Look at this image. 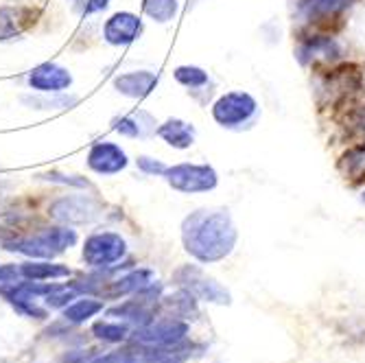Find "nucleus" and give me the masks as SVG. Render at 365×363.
<instances>
[{
  "instance_id": "423d86ee",
  "label": "nucleus",
  "mask_w": 365,
  "mask_h": 363,
  "mask_svg": "<svg viewBox=\"0 0 365 363\" xmlns=\"http://www.w3.org/2000/svg\"><path fill=\"white\" fill-rule=\"evenodd\" d=\"M175 282L190 291L195 298L215 302V305H230V293L225 287H221L215 278L206 276L197 265H184L175 272Z\"/></svg>"
},
{
  "instance_id": "f03ea898",
  "label": "nucleus",
  "mask_w": 365,
  "mask_h": 363,
  "mask_svg": "<svg viewBox=\"0 0 365 363\" xmlns=\"http://www.w3.org/2000/svg\"><path fill=\"white\" fill-rule=\"evenodd\" d=\"M77 243V232L71 230L68 225H53V227H44L38 235L33 237H22V239H11L5 241V250L9 252H18L24 256H33V258H53L61 252H66L68 247H73Z\"/></svg>"
},
{
  "instance_id": "4468645a",
  "label": "nucleus",
  "mask_w": 365,
  "mask_h": 363,
  "mask_svg": "<svg viewBox=\"0 0 365 363\" xmlns=\"http://www.w3.org/2000/svg\"><path fill=\"white\" fill-rule=\"evenodd\" d=\"M158 75L151 71H134V73H125L114 79V88L118 94L129 96V98H145L149 96L155 86H158Z\"/></svg>"
},
{
  "instance_id": "dca6fc26",
  "label": "nucleus",
  "mask_w": 365,
  "mask_h": 363,
  "mask_svg": "<svg viewBox=\"0 0 365 363\" xmlns=\"http://www.w3.org/2000/svg\"><path fill=\"white\" fill-rule=\"evenodd\" d=\"M112 125H114V131H118V134L125 138H147V136L155 134V129H158L153 116L145 110L120 116Z\"/></svg>"
},
{
  "instance_id": "2f4dec72",
  "label": "nucleus",
  "mask_w": 365,
  "mask_h": 363,
  "mask_svg": "<svg viewBox=\"0 0 365 363\" xmlns=\"http://www.w3.org/2000/svg\"><path fill=\"white\" fill-rule=\"evenodd\" d=\"M42 180H48V182H59V184H71V186H81V188H88V180L79 178V175H63V173H57V171H51L46 175H40Z\"/></svg>"
},
{
  "instance_id": "393cba45",
  "label": "nucleus",
  "mask_w": 365,
  "mask_h": 363,
  "mask_svg": "<svg viewBox=\"0 0 365 363\" xmlns=\"http://www.w3.org/2000/svg\"><path fill=\"white\" fill-rule=\"evenodd\" d=\"M175 79L178 83H182L184 88H190V90H197V88H206L210 83L208 79V73L197 68V66H180V68H175Z\"/></svg>"
},
{
  "instance_id": "20e7f679",
  "label": "nucleus",
  "mask_w": 365,
  "mask_h": 363,
  "mask_svg": "<svg viewBox=\"0 0 365 363\" xmlns=\"http://www.w3.org/2000/svg\"><path fill=\"white\" fill-rule=\"evenodd\" d=\"M127 252V243L116 232H94L83 243V260L90 267L108 270L123 260Z\"/></svg>"
},
{
  "instance_id": "473e14b6",
  "label": "nucleus",
  "mask_w": 365,
  "mask_h": 363,
  "mask_svg": "<svg viewBox=\"0 0 365 363\" xmlns=\"http://www.w3.org/2000/svg\"><path fill=\"white\" fill-rule=\"evenodd\" d=\"M20 267L16 265H0V282H16L20 278Z\"/></svg>"
},
{
  "instance_id": "5701e85b",
  "label": "nucleus",
  "mask_w": 365,
  "mask_h": 363,
  "mask_svg": "<svg viewBox=\"0 0 365 363\" xmlns=\"http://www.w3.org/2000/svg\"><path fill=\"white\" fill-rule=\"evenodd\" d=\"M178 0H143V11L160 24L171 22L178 16Z\"/></svg>"
},
{
  "instance_id": "c85d7f7f",
  "label": "nucleus",
  "mask_w": 365,
  "mask_h": 363,
  "mask_svg": "<svg viewBox=\"0 0 365 363\" xmlns=\"http://www.w3.org/2000/svg\"><path fill=\"white\" fill-rule=\"evenodd\" d=\"M79 291L75 287H55L48 295H46V305L57 309V307H68V302L75 298Z\"/></svg>"
},
{
  "instance_id": "1a4fd4ad",
  "label": "nucleus",
  "mask_w": 365,
  "mask_h": 363,
  "mask_svg": "<svg viewBox=\"0 0 365 363\" xmlns=\"http://www.w3.org/2000/svg\"><path fill=\"white\" fill-rule=\"evenodd\" d=\"M188 333V324L182 319H162V322H151L147 326H140L136 331L134 339L143 346H153V348H167L173 344H180Z\"/></svg>"
},
{
  "instance_id": "4be33fe9",
  "label": "nucleus",
  "mask_w": 365,
  "mask_h": 363,
  "mask_svg": "<svg viewBox=\"0 0 365 363\" xmlns=\"http://www.w3.org/2000/svg\"><path fill=\"white\" fill-rule=\"evenodd\" d=\"M341 171L350 182H365V143L341 155Z\"/></svg>"
},
{
  "instance_id": "6e6552de",
  "label": "nucleus",
  "mask_w": 365,
  "mask_h": 363,
  "mask_svg": "<svg viewBox=\"0 0 365 363\" xmlns=\"http://www.w3.org/2000/svg\"><path fill=\"white\" fill-rule=\"evenodd\" d=\"M363 86L361 73L354 66H341V68L330 71V75L324 77V81L319 83V94L324 96V101L335 106L341 103L346 98L354 96Z\"/></svg>"
},
{
  "instance_id": "a211bd4d",
  "label": "nucleus",
  "mask_w": 365,
  "mask_h": 363,
  "mask_svg": "<svg viewBox=\"0 0 365 363\" xmlns=\"http://www.w3.org/2000/svg\"><path fill=\"white\" fill-rule=\"evenodd\" d=\"M151 282H153V274L149 270H136L114 282H106L101 289V295H106V298H120V295H129V293H136L149 287Z\"/></svg>"
},
{
  "instance_id": "ddd939ff",
  "label": "nucleus",
  "mask_w": 365,
  "mask_h": 363,
  "mask_svg": "<svg viewBox=\"0 0 365 363\" xmlns=\"http://www.w3.org/2000/svg\"><path fill=\"white\" fill-rule=\"evenodd\" d=\"M26 83L36 92H63L73 86V75L55 61H44L26 75Z\"/></svg>"
},
{
  "instance_id": "b1692460",
  "label": "nucleus",
  "mask_w": 365,
  "mask_h": 363,
  "mask_svg": "<svg viewBox=\"0 0 365 363\" xmlns=\"http://www.w3.org/2000/svg\"><path fill=\"white\" fill-rule=\"evenodd\" d=\"M101 309H103V302H98L94 298H83V300H77L71 307H66L63 317L68 322H73V324H81V322L90 319L92 315H96Z\"/></svg>"
},
{
  "instance_id": "a878e982",
  "label": "nucleus",
  "mask_w": 365,
  "mask_h": 363,
  "mask_svg": "<svg viewBox=\"0 0 365 363\" xmlns=\"http://www.w3.org/2000/svg\"><path fill=\"white\" fill-rule=\"evenodd\" d=\"M164 305H167L175 315H182V317H188V315H195L197 313V307H195V295L186 289L169 295V298H164Z\"/></svg>"
},
{
  "instance_id": "f3484780",
  "label": "nucleus",
  "mask_w": 365,
  "mask_h": 363,
  "mask_svg": "<svg viewBox=\"0 0 365 363\" xmlns=\"http://www.w3.org/2000/svg\"><path fill=\"white\" fill-rule=\"evenodd\" d=\"M339 55V44L328 38V36H313V38H307L302 40L300 48H297V57H300L302 63H309V61H330Z\"/></svg>"
},
{
  "instance_id": "0eeeda50",
  "label": "nucleus",
  "mask_w": 365,
  "mask_h": 363,
  "mask_svg": "<svg viewBox=\"0 0 365 363\" xmlns=\"http://www.w3.org/2000/svg\"><path fill=\"white\" fill-rule=\"evenodd\" d=\"M48 215L59 223H90L101 215V206L90 195H66L51 204Z\"/></svg>"
},
{
  "instance_id": "f257e3e1",
  "label": "nucleus",
  "mask_w": 365,
  "mask_h": 363,
  "mask_svg": "<svg viewBox=\"0 0 365 363\" xmlns=\"http://www.w3.org/2000/svg\"><path fill=\"white\" fill-rule=\"evenodd\" d=\"M182 241L199 262H217L237 245V227L225 210H197L182 223Z\"/></svg>"
},
{
  "instance_id": "c756f323",
  "label": "nucleus",
  "mask_w": 365,
  "mask_h": 363,
  "mask_svg": "<svg viewBox=\"0 0 365 363\" xmlns=\"http://www.w3.org/2000/svg\"><path fill=\"white\" fill-rule=\"evenodd\" d=\"M138 169L147 175H164V171H167L169 167H164V164L160 160H153V158H147V155H140L136 160Z\"/></svg>"
},
{
  "instance_id": "412c9836",
  "label": "nucleus",
  "mask_w": 365,
  "mask_h": 363,
  "mask_svg": "<svg viewBox=\"0 0 365 363\" xmlns=\"http://www.w3.org/2000/svg\"><path fill=\"white\" fill-rule=\"evenodd\" d=\"M20 274L26 280H51V278H66L71 276V270L66 265H57V262H24L20 265Z\"/></svg>"
},
{
  "instance_id": "cd10ccee",
  "label": "nucleus",
  "mask_w": 365,
  "mask_h": 363,
  "mask_svg": "<svg viewBox=\"0 0 365 363\" xmlns=\"http://www.w3.org/2000/svg\"><path fill=\"white\" fill-rule=\"evenodd\" d=\"M68 5L77 16L86 18L98 11H106L110 7V0H68Z\"/></svg>"
},
{
  "instance_id": "9d476101",
  "label": "nucleus",
  "mask_w": 365,
  "mask_h": 363,
  "mask_svg": "<svg viewBox=\"0 0 365 363\" xmlns=\"http://www.w3.org/2000/svg\"><path fill=\"white\" fill-rule=\"evenodd\" d=\"M86 162H88L90 171H94L98 175H116L127 169L129 158H127L125 149H120L116 143L101 140L90 147Z\"/></svg>"
},
{
  "instance_id": "f8f14e48",
  "label": "nucleus",
  "mask_w": 365,
  "mask_h": 363,
  "mask_svg": "<svg viewBox=\"0 0 365 363\" xmlns=\"http://www.w3.org/2000/svg\"><path fill=\"white\" fill-rule=\"evenodd\" d=\"M40 20V9L33 5H7L0 7V42L20 38L24 31Z\"/></svg>"
},
{
  "instance_id": "aec40b11",
  "label": "nucleus",
  "mask_w": 365,
  "mask_h": 363,
  "mask_svg": "<svg viewBox=\"0 0 365 363\" xmlns=\"http://www.w3.org/2000/svg\"><path fill=\"white\" fill-rule=\"evenodd\" d=\"M155 134L173 149H188L195 143V127L180 118H169L167 123H162Z\"/></svg>"
},
{
  "instance_id": "39448f33",
  "label": "nucleus",
  "mask_w": 365,
  "mask_h": 363,
  "mask_svg": "<svg viewBox=\"0 0 365 363\" xmlns=\"http://www.w3.org/2000/svg\"><path fill=\"white\" fill-rule=\"evenodd\" d=\"M169 186L180 193H208L217 186V171L208 164H175L164 171Z\"/></svg>"
},
{
  "instance_id": "2eb2a0df",
  "label": "nucleus",
  "mask_w": 365,
  "mask_h": 363,
  "mask_svg": "<svg viewBox=\"0 0 365 363\" xmlns=\"http://www.w3.org/2000/svg\"><path fill=\"white\" fill-rule=\"evenodd\" d=\"M354 0H300V14L309 22H324L339 18Z\"/></svg>"
},
{
  "instance_id": "7ed1b4c3",
  "label": "nucleus",
  "mask_w": 365,
  "mask_h": 363,
  "mask_svg": "<svg viewBox=\"0 0 365 363\" xmlns=\"http://www.w3.org/2000/svg\"><path fill=\"white\" fill-rule=\"evenodd\" d=\"M212 116L221 127L227 129H245L258 116L256 98L247 92H227L212 106Z\"/></svg>"
},
{
  "instance_id": "72a5a7b5",
  "label": "nucleus",
  "mask_w": 365,
  "mask_h": 363,
  "mask_svg": "<svg viewBox=\"0 0 365 363\" xmlns=\"http://www.w3.org/2000/svg\"><path fill=\"white\" fill-rule=\"evenodd\" d=\"M363 202H365V190H363Z\"/></svg>"
},
{
  "instance_id": "bb28decb",
  "label": "nucleus",
  "mask_w": 365,
  "mask_h": 363,
  "mask_svg": "<svg viewBox=\"0 0 365 363\" xmlns=\"http://www.w3.org/2000/svg\"><path fill=\"white\" fill-rule=\"evenodd\" d=\"M92 333L98 337V339H103V342H123L127 339L129 335V326L127 324H112V322H96L92 326Z\"/></svg>"
},
{
  "instance_id": "7c9ffc66",
  "label": "nucleus",
  "mask_w": 365,
  "mask_h": 363,
  "mask_svg": "<svg viewBox=\"0 0 365 363\" xmlns=\"http://www.w3.org/2000/svg\"><path fill=\"white\" fill-rule=\"evenodd\" d=\"M92 363H138V357L131 350H120V352H110L94 359Z\"/></svg>"
},
{
  "instance_id": "9b49d317",
  "label": "nucleus",
  "mask_w": 365,
  "mask_h": 363,
  "mask_svg": "<svg viewBox=\"0 0 365 363\" xmlns=\"http://www.w3.org/2000/svg\"><path fill=\"white\" fill-rule=\"evenodd\" d=\"M143 33V20L131 11H116L103 24V40L112 46L134 44Z\"/></svg>"
},
{
  "instance_id": "6ab92c4d",
  "label": "nucleus",
  "mask_w": 365,
  "mask_h": 363,
  "mask_svg": "<svg viewBox=\"0 0 365 363\" xmlns=\"http://www.w3.org/2000/svg\"><path fill=\"white\" fill-rule=\"evenodd\" d=\"M20 101L38 112H51V110H71L79 103L75 94H59V92H38V94H24Z\"/></svg>"
}]
</instances>
